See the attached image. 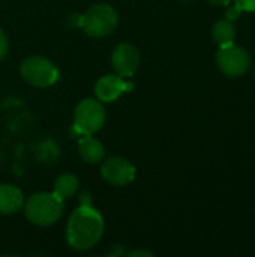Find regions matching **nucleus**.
<instances>
[{
  "instance_id": "1",
  "label": "nucleus",
  "mask_w": 255,
  "mask_h": 257,
  "mask_svg": "<svg viewBox=\"0 0 255 257\" xmlns=\"http://www.w3.org/2000/svg\"><path fill=\"white\" fill-rule=\"evenodd\" d=\"M104 233V220L101 214L89 205L74 211L69 218L66 239L75 250H87L98 244Z\"/></svg>"
},
{
  "instance_id": "2",
  "label": "nucleus",
  "mask_w": 255,
  "mask_h": 257,
  "mask_svg": "<svg viewBox=\"0 0 255 257\" xmlns=\"http://www.w3.org/2000/svg\"><path fill=\"white\" fill-rule=\"evenodd\" d=\"M26 217L38 226H50L63 214V200L54 193L33 194L26 203Z\"/></svg>"
},
{
  "instance_id": "3",
  "label": "nucleus",
  "mask_w": 255,
  "mask_h": 257,
  "mask_svg": "<svg viewBox=\"0 0 255 257\" xmlns=\"http://www.w3.org/2000/svg\"><path fill=\"white\" fill-rule=\"evenodd\" d=\"M119 17L110 5H95L81 17V27L90 36H107L117 27Z\"/></svg>"
},
{
  "instance_id": "4",
  "label": "nucleus",
  "mask_w": 255,
  "mask_h": 257,
  "mask_svg": "<svg viewBox=\"0 0 255 257\" xmlns=\"http://www.w3.org/2000/svg\"><path fill=\"white\" fill-rule=\"evenodd\" d=\"M105 122V110L98 99H83L75 110L74 128L80 136L95 134Z\"/></svg>"
},
{
  "instance_id": "5",
  "label": "nucleus",
  "mask_w": 255,
  "mask_h": 257,
  "mask_svg": "<svg viewBox=\"0 0 255 257\" xmlns=\"http://www.w3.org/2000/svg\"><path fill=\"white\" fill-rule=\"evenodd\" d=\"M21 75L32 86L47 87L57 81L59 69L48 59L32 56L21 63Z\"/></svg>"
},
{
  "instance_id": "6",
  "label": "nucleus",
  "mask_w": 255,
  "mask_h": 257,
  "mask_svg": "<svg viewBox=\"0 0 255 257\" xmlns=\"http://www.w3.org/2000/svg\"><path fill=\"white\" fill-rule=\"evenodd\" d=\"M216 63L221 72L227 77H240L249 69L251 57L245 48L230 44L219 48L216 54Z\"/></svg>"
},
{
  "instance_id": "7",
  "label": "nucleus",
  "mask_w": 255,
  "mask_h": 257,
  "mask_svg": "<svg viewBox=\"0 0 255 257\" xmlns=\"http://www.w3.org/2000/svg\"><path fill=\"white\" fill-rule=\"evenodd\" d=\"M102 178L113 185H126L134 181L135 169L134 166L120 157L108 158L101 169Z\"/></svg>"
},
{
  "instance_id": "8",
  "label": "nucleus",
  "mask_w": 255,
  "mask_h": 257,
  "mask_svg": "<svg viewBox=\"0 0 255 257\" xmlns=\"http://www.w3.org/2000/svg\"><path fill=\"white\" fill-rule=\"evenodd\" d=\"M111 65L120 77H131L140 65V56L134 45L120 44L114 48L111 56Z\"/></svg>"
},
{
  "instance_id": "9",
  "label": "nucleus",
  "mask_w": 255,
  "mask_h": 257,
  "mask_svg": "<svg viewBox=\"0 0 255 257\" xmlns=\"http://www.w3.org/2000/svg\"><path fill=\"white\" fill-rule=\"evenodd\" d=\"M134 89L132 83H126L123 81L120 77L116 75H104L102 78L98 80L95 92L99 101H105V102H111L114 99H117L123 92Z\"/></svg>"
},
{
  "instance_id": "10",
  "label": "nucleus",
  "mask_w": 255,
  "mask_h": 257,
  "mask_svg": "<svg viewBox=\"0 0 255 257\" xmlns=\"http://www.w3.org/2000/svg\"><path fill=\"white\" fill-rule=\"evenodd\" d=\"M24 205V197L20 188L15 185H0V212L2 214H15Z\"/></svg>"
},
{
  "instance_id": "11",
  "label": "nucleus",
  "mask_w": 255,
  "mask_h": 257,
  "mask_svg": "<svg viewBox=\"0 0 255 257\" xmlns=\"http://www.w3.org/2000/svg\"><path fill=\"white\" fill-rule=\"evenodd\" d=\"M80 155L86 163L96 164L101 163L105 157V149L99 140L90 136H83L80 140Z\"/></svg>"
},
{
  "instance_id": "12",
  "label": "nucleus",
  "mask_w": 255,
  "mask_h": 257,
  "mask_svg": "<svg viewBox=\"0 0 255 257\" xmlns=\"http://www.w3.org/2000/svg\"><path fill=\"white\" fill-rule=\"evenodd\" d=\"M213 39L219 44V47L234 44L236 39V29L233 26V21L228 20H219L212 27Z\"/></svg>"
},
{
  "instance_id": "13",
  "label": "nucleus",
  "mask_w": 255,
  "mask_h": 257,
  "mask_svg": "<svg viewBox=\"0 0 255 257\" xmlns=\"http://www.w3.org/2000/svg\"><path fill=\"white\" fill-rule=\"evenodd\" d=\"M77 190H78V179L74 175H69V173L62 175L54 182V194L60 197L62 200L74 196Z\"/></svg>"
},
{
  "instance_id": "14",
  "label": "nucleus",
  "mask_w": 255,
  "mask_h": 257,
  "mask_svg": "<svg viewBox=\"0 0 255 257\" xmlns=\"http://www.w3.org/2000/svg\"><path fill=\"white\" fill-rule=\"evenodd\" d=\"M240 14H242V9L234 3L233 6H230V8L227 9L225 17H227V20H228V21H236V20L240 17Z\"/></svg>"
},
{
  "instance_id": "15",
  "label": "nucleus",
  "mask_w": 255,
  "mask_h": 257,
  "mask_svg": "<svg viewBox=\"0 0 255 257\" xmlns=\"http://www.w3.org/2000/svg\"><path fill=\"white\" fill-rule=\"evenodd\" d=\"M234 3H236L242 11L255 12V0H234Z\"/></svg>"
},
{
  "instance_id": "16",
  "label": "nucleus",
  "mask_w": 255,
  "mask_h": 257,
  "mask_svg": "<svg viewBox=\"0 0 255 257\" xmlns=\"http://www.w3.org/2000/svg\"><path fill=\"white\" fill-rule=\"evenodd\" d=\"M6 53H8V38L5 32L0 29V60L6 56Z\"/></svg>"
},
{
  "instance_id": "17",
  "label": "nucleus",
  "mask_w": 255,
  "mask_h": 257,
  "mask_svg": "<svg viewBox=\"0 0 255 257\" xmlns=\"http://www.w3.org/2000/svg\"><path fill=\"white\" fill-rule=\"evenodd\" d=\"M138 256L152 257L153 254H152L150 251H146V250H138V251H132V253H129V257H138Z\"/></svg>"
},
{
  "instance_id": "18",
  "label": "nucleus",
  "mask_w": 255,
  "mask_h": 257,
  "mask_svg": "<svg viewBox=\"0 0 255 257\" xmlns=\"http://www.w3.org/2000/svg\"><path fill=\"white\" fill-rule=\"evenodd\" d=\"M207 2L212 5H228L230 3V0H207Z\"/></svg>"
}]
</instances>
